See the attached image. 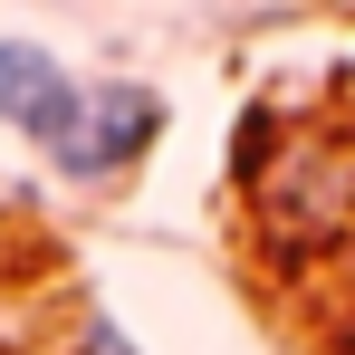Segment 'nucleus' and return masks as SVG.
Returning a JSON list of instances; mask_svg holds the SVG:
<instances>
[{
	"mask_svg": "<svg viewBox=\"0 0 355 355\" xmlns=\"http://www.w3.org/2000/svg\"><path fill=\"white\" fill-rule=\"evenodd\" d=\"M77 106H87V87H77V67L49 39H0V125L10 135H29L39 154H58L77 135Z\"/></svg>",
	"mask_w": 355,
	"mask_h": 355,
	"instance_id": "obj_2",
	"label": "nucleus"
},
{
	"mask_svg": "<svg viewBox=\"0 0 355 355\" xmlns=\"http://www.w3.org/2000/svg\"><path fill=\"white\" fill-rule=\"evenodd\" d=\"M67 355H144V346L125 336V327H116V317H106V307H87V317L67 327Z\"/></svg>",
	"mask_w": 355,
	"mask_h": 355,
	"instance_id": "obj_3",
	"label": "nucleus"
},
{
	"mask_svg": "<svg viewBox=\"0 0 355 355\" xmlns=\"http://www.w3.org/2000/svg\"><path fill=\"white\" fill-rule=\"evenodd\" d=\"M154 144H164V87H144V77H106V87H87L77 135H67L49 164H58L77 192H96V182H125Z\"/></svg>",
	"mask_w": 355,
	"mask_h": 355,
	"instance_id": "obj_1",
	"label": "nucleus"
}]
</instances>
